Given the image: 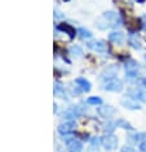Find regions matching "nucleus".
Here are the masks:
<instances>
[{"label":"nucleus","instance_id":"1","mask_svg":"<svg viewBox=\"0 0 146 152\" xmlns=\"http://www.w3.org/2000/svg\"><path fill=\"white\" fill-rule=\"evenodd\" d=\"M103 89L107 90V92H120L123 89V83L114 77L111 80H107L103 84Z\"/></svg>","mask_w":146,"mask_h":152},{"label":"nucleus","instance_id":"2","mask_svg":"<svg viewBox=\"0 0 146 152\" xmlns=\"http://www.w3.org/2000/svg\"><path fill=\"white\" fill-rule=\"evenodd\" d=\"M125 74H127V76H129V77H136V76L138 75V63L136 62V61H133V59L127 61Z\"/></svg>","mask_w":146,"mask_h":152},{"label":"nucleus","instance_id":"3","mask_svg":"<svg viewBox=\"0 0 146 152\" xmlns=\"http://www.w3.org/2000/svg\"><path fill=\"white\" fill-rule=\"evenodd\" d=\"M101 140H102V146L105 147L106 150H109V151L117 148V146H118V138L115 135H111V134L110 135H105Z\"/></svg>","mask_w":146,"mask_h":152},{"label":"nucleus","instance_id":"4","mask_svg":"<svg viewBox=\"0 0 146 152\" xmlns=\"http://www.w3.org/2000/svg\"><path fill=\"white\" fill-rule=\"evenodd\" d=\"M66 146L69 152H83V144L79 139H67L66 140Z\"/></svg>","mask_w":146,"mask_h":152},{"label":"nucleus","instance_id":"5","mask_svg":"<svg viewBox=\"0 0 146 152\" xmlns=\"http://www.w3.org/2000/svg\"><path fill=\"white\" fill-rule=\"evenodd\" d=\"M128 96L134 101H140V102H145L146 101V93L144 92V90L137 89V88L136 89H131L128 92Z\"/></svg>","mask_w":146,"mask_h":152},{"label":"nucleus","instance_id":"6","mask_svg":"<svg viewBox=\"0 0 146 152\" xmlns=\"http://www.w3.org/2000/svg\"><path fill=\"white\" fill-rule=\"evenodd\" d=\"M97 112H98V115L101 117H105V119H107V117H111L114 115L115 110H114V107H111V106H102V107L97 108Z\"/></svg>","mask_w":146,"mask_h":152},{"label":"nucleus","instance_id":"7","mask_svg":"<svg viewBox=\"0 0 146 152\" xmlns=\"http://www.w3.org/2000/svg\"><path fill=\"white\" fill-rule=\"evenodd\" d=\"M74 123L72 121H66L65 124H61L58 126V132L61 133L62 135H67L70 134V133H72V130H74Z\"/></svg>","mask_w":146,"mask_h":152},{"label":"nucleus","instance_id":"8","mask_svg":"<svg viewBox=\"0 0 146 152\" xmlns=\"http://www.w3.org/2000/svg\"><path fill=\"white\" fill-rule=\"evenodd\" d=\"M124 39H125L124 34L120 32V31H113L109 35V40L114 44H122L123 41H124Z\"/></svg>","mask_w":146,"mask_h":152},{"label":"nucleus","instance_id":"9","mask_svg":"<svg viewBox=\"0 0 146 152\" xmlns=\"http://www.w3.org/2000/svg\"><path fill=\"white\" fill-rule=\"evenodd\" d=\"M88 48L93 49V50L98 52V53H102V52L106 50V45L101 40H94V41H91V43H88Z\"/></svg>","mask_w":146,"mask_h":152},{"label":"nucleus","instance_id":"10","mask_svg":"<svg viewBox=\"0 0 146 152\" xmlns=\"http://www.w3.org/2000/svg\"><path fill=\"white\" fill-rule=\"evenodd\" d=\"M122 104L124 106L125 108H129V110H140V104L137 103L134 99L132 98H124V99H122Z\"/></svg>","mask_w":146,"mask_h":152},{"label":"nucleus","instance_id":"11","mask_svg":"<svg viewBox=\"0 0 146 152\" xmlns=\"http://www.w3.org/2000/svg\"><path fill=\"white\" fill-rule=\"evenodd\" d=\"M128 43L131 47L134 49H141V43H140V39L137 37V35H131L128 39Z\"/></svg>","mask_w":146,"mask_h":152},{"label":"nucleus","instance_id":"12","mask_svg":"<svg viewBox=\"0 0 146 152\" xmlns=\"http://www.w3.org/2000/svg\"><path fill=\"white\" fill-rule=\"evenodd\" d=\"M76 84L80 85V88H82L83 90H86V92H88V90L91 89V83L86 80L84 77H79V79H76Z\"/></svg>","mask_w":146,"mask_h":152},{"label":"nucleus","instance_id":"13","mask_svg":"<svg viewBox=\"0 0 146 152\" xmlns=\"http://www.w3.org/2000/svg\"><path fill=\"white\" fill-rule=\"evenodd\" d=\"M117 126H119V128H123V129H127V130H132V125H131L128 121L127 120H124V119H119V120H117Z\"/></svg>","mask_w":146,"mask_h":152},{"label":"nucleus","instance_id":"14","mask_svg":"<svg viewBox=\"0 0 146 152\" xmlns=\"http://www.w3.org/2000/svg\"><path fill=\"white\" fill-rule=\"evenodd\" d=\"M78 32H79V35H80L82 39H91V37H92V32L89 31V30L84 28V27H80L78 30Z\"/></svg>","mask_w":146,"mask_h":152},{"label":"nucleus","instance_id":"15","mask_svg":"<svg viewBox=\"0 0 146 152\" xmlns=\"http://www.w3.org/2000/svg\"><path fill=\"white\" fill-rule=\"evenodd\" d=\"M87 103L92 106H98V104H102V99L100 97H89L87 99Z\"/></svg>","mask_w":146,"mask_h":152},{"label":"nucleus","instance_id":"16","mask_svg":"<svg viewBox=\"0 0 146 152\" xmlns=\"http://www.w3.org/2000/svg\"><path fill=\"white\" fill-rule=\"evenodd\" d=\"M146 139V133H136L134 135H132V140L133 142H142V140H145Z\"/></svg>","mask_w":146,"mask_h":152},{"label":"nucleus","instance_id":"17","mask_svg":"<svg viewBox=\"0 0 146 152\" xmlns=\"http://www.w3.org/2000/svg\"><path fill=\"white\" fill-rule=\"evenodd\" d=\"M70 53H71V56H74V57H80V56H83L82 48H79L78 45H74V47H71Z\"/></svg>","mask_w":146,"mask_h":152},{"label":"nucleus","instance_id":"18","mask_svg":"<svg viewBox=\"0 0 146 152\" xmlns=\"http://www.w3.org/2000/svg\"><path fill=\"white\" fill-rule=\"evenodd\" d=\"M114 126H117L115 123H106L105 124V132L106 133H113L114 132Z\"/></svg>","mask_w":146,"mask_h":152},{"label":"nucleus","instance_id":"19","mask_svg":"<svg viewBox=\"0 0 146 152\" xmlns=\"http://www.w3.org/2000/svg\"><path fill=\"white\" fill-rule=\"evenodd\" d=\"M100 143H102V140H100L98 138H93V139L91 140V144H92L93 147H96V148H97V147L100 146Z\"/></svg>","mask_w":146,"mask_h":152},{"label":"nucleus","instance_id":"20","mask_svg":"<svg viewBox=\"0 0 146 152\" xmlns=\"http://www.w3.org/2000/svg\"><path fill=\"white\" fill-rule=\"evenodd\" d=\"M61 28H62L63 31L69 32V34H70L71 36H74V31H72V30H71V27H69V26H62V27H61Z\"/></svg>","mask_w":146,"mask_h":152},{"label":"nucleus","instance_id":"21","mask_svg":"<svg viewBox=\"0 0 146 152\" xmlns=\"http://www.w3.org/2000/svg\"><path fill=\"white\" fill-rule=\"evenodd\" d=\"M140 151L141 152H146V139L142 140V142L140 143Z\"/></svg>","mask_w":146,"mask_h":152},{"label":"nucleus","instance_id":"22","mask_svg":"<svg viewBox=\"0 0 146 152\" xmlns=\"http://www.w3.org/2000/svg\"><path fill=\"white\" fill-rule=\"evenodd\" d=\"M122 152H137L136 150H134V148H132V147H123L122 148Z\"/></svg>","mask_w":146,"mask_h":152},{"label":"nucleus","instance_id":"23","mask_svg":"<svg viewBox=\"0 0 146 152\" xmlns=\"http://www.w3.org/2000/svg\"><path fill=\"white\" fill-rule=\"evenodd\" d=\"M60 92H62V86H61L60 84H56V88H55V93L58 94Z\"/></svg>","mask_w":146,"mask_h":152},{"label":"nucleus","instance_id":"24","mask_svg":"<svg viewBox=\"0 0 146 152\" xmlns=\"http://www.w3.org/2000/svg\"><path fill=\"white\" fill-rule=\"evenodd\" d=\"M141 84H142V86H145V88H146V77H144L141 80Z\"/></svg>","mask_w":146,"mask_h":152}]
</instances>
